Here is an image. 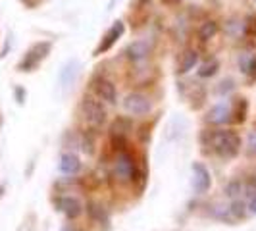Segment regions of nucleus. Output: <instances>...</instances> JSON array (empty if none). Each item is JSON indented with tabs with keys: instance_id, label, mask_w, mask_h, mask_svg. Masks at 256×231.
Here are the masks:
<instances>
[{
	"instance_id": "1",
	"label": "nucleus",
	"mask_w": 256,
	"mask_h": 231,
	"mask_svg": "<svg viewBox=\"0 0 256 231\" xmlns=\"http://www.w3.org/2000/svg\"><path fill=\"white\" fill-rule=\"evenodd\" d=\"M206 139H208V146L214 152L222 156V158H235L237 154L241 152V137L231 131V129H212L206 131Z\"/></svg>"
},
{
	"instance_id": "2",
	"label": "nucleus",
	"mask_w": 256,
	"mask_h": 231,
	"mask_svg": "<svg viewBox=\"0 0 256 231\" xmlns=\"http://www.w3.org/2000/svg\"><path fill=\"white\" fill-rule=\"evenodd\" d=\"M79 110H81L83 120L92 128H102L104 124L108 122V110H106L104 102L100 98L92 96V94H83Z\"/></svg>"
},
{
	"instance_id": "3",
	"label": "nucleus",
	"mask_w": 256,
	"mask_h": 231,
	"mask_svg": "<svg viewBox=\"0 0 256 231\" xmlns=\"http://www.w3.org/2000/svg\"><path fill=\"white\" fill-rule=\"evenodd\" d=\"M114 176L120 181H124V183H129V181L135 180V176H137V164H135L133 154H129L128 150L118 154V158H116L114 162Z\"/></svg>"
},
{
	"instance_id": "4",
	"label": "nucleus",
	"mask_w": 256,
	"mask_h": 231,
	"mask_svg": "<svg viewBox=\"0 0 256 231\" xmlns=\"http://www.w3.org/2000/svg\"><path fill=\"white\" fill-rule=\"evenodd\" d=\"M122 104H124V110L131 116H146L152 110L150 98L142 92H129Z\"/></svg>"
},
{
	"instance_id": "5",
	"label": "nucleus",
	"mask_w": 256,
	"mask_h": 231,
	"mask_svg": "<svg viewBox=\"0 0 256 231\" xmlns=\"http://www.w3.org/2000/svg\"><path fill=\"white\" fill-rule=\"evenodd\" d=\"M50 48H52V44L46 42V40H44V42H37V44L26 54V58L20 62V70H22V72H33V70L48 56Z\"/></svg>"
},
{
	"instance_id": "6",
	"label": "nucleus",
	"mask_w": 256,
	"mask_h": 231,
	"mask_svg": "<svg viewBox=\"0 0 256 231\" xmlns=\"http://www.w3.org/2000/svg\"><path fill=\"white\" fill-rule=\"evenodd\" d=\"M90 85H92V90H94V96L100 98L102 102H108V104L118 102V89H116V85L110 79H106V77H94L90 81Z\"/></svg>"
},
{
	"instance_id": "7",
	"label": "nucleus",
	"mask_w": 256,
	"mask_h": 231,
	"mask_svg": "<svg viewBox=\"0 0 256 231\" xmlns=\"http://www.w3.org/2000/svg\"><path fill=\"white\" fill-rule=\"evenodd\" d=\"M191 168H192V187H194V191L198 192V194H204L210 189V185H212V176L206 170L204 164H200V162H194Z\"/></svg>"
},
{
	"instance_id": "8",
	"label": "nucleus",
	"mask_w": 256,
	"mask_h": 231,
	"mask_svg": "<svg viewBox=\"0 0 256 231\" xmlns=\"http://www.w3.org/2000/svg\"><path fill=\"white\" fill-rule=\"evenodd\" d=\"M126 33V26H124V22H114V26L110 27L108 31H106V35L102 37L100 40V44L96 46V50H94V56H98V54H104V52H108L112 46H114L116 42H118V38L122 37Z\"/></svg>"
},
{
	"instance_id": "9",
	"label": "nucleus",
	"mask_w": 256,
	"mask_h": 231,
	"mask_svg": "<svg viewBox=\"0 0 256 231\" xmlns=\"http://www.w3.org/2000/svg\"><path fill=\"white\" fill-rule=\"evenodd\" d=\"M56 206H58V210L68 220H77L83 214V204L79 202V198H76V196H58L56 198Z\"/></svg>"
},
{
	"instance_id": "10",
	"label": "nucleus",
	"mask_w": 256,
	"mask_h": 231,
	"mask_svg": "<svg viewBox=\"0 0 256 231\" xmlns=\"http://www.w3.org/2000/svg\"><path fill=\"white\" fill-rule=\"evenodd\" d=\"M230 120H231V108L228 102L214 104V106L210 108L208 116H206V122L212 124V126H224V124L230 122Z\"/></svg>"
},
{
	"instance_id": "11",
	"label": "nucleus",
	"mask_w": 256,
	"mask_h": 231,
	"mask_svg": "<svg viewBox=\"0 0 256 231\" xmlns=\"http://www.w3.org/2000/svg\"><path fill=\"white\" fill-rule=\"evenodd\" d=\"M126 54H128V58L131 62H142L150 54V44L146 40H133L126 48Z\"/></svg>"
},
{
	"instance_id": "12",
	"label": "nucleus",
	"mask_w": 256,
	"mask_h": 231,
	"mask_svg": "<svg viewBox=\"0 0 256 231\" xmlns=\"http://www.w3.org/2000/svg\"><path fill=\"white\" fill-rule=\"evenodd\" d=\"M79 170H81V160H79L77 154L74 152L62 154V158H60V172L62 174H66V176H76Z\"/></svg>"
},
{
	"instance_id": "13",
	"label": "nucleus",
	"mask_w": 256,
	"mask_h": 231,
	"mask_svg": "<svg viewBox=\"0 0 256 231\" xmlns=\"http://www.w3.org/2000/svg\"><path fill=\"white\" fill-rule=\"evenodd\" d=\"M196 64H198V54H196V50L189 48V50H185L181 54L180 66H178V74H180V76H185V74H189L191 70H194Z\"/></svg>"
},
{
	"instance_id": "14",
	"label": "nucleus",
	"mask_w": 256,
	"mask_h": 231,
	"mask_svg": "<svg viewBox=\"0 0 256 231\" xmlns=\"http://www.w3.org/2000/svg\"><path fill=\"white\" fill-rule=\"evenodd\" d=\"M218 31H220L218 22H214V20H206L204 24H200V27H198V38H200L202 42H206V40H210V38L216 37Z\"/></svg>"
},
{
	"instance_id": "15",
	"label": "nucleus",
	"mask_w": 256,
	"mask_h": 231,
	"mask_svg": "<svg viewBox=\"0 0 256 231\" xmlns=\"http://www.w3.org/2000/svg\"><path fill=\"white\" fill-rule=\"evenodd\" d=\"M244 192V183L241 180H233L228 183V187H226V194L231 196V198H237V196H241Z\"/></svg>"
},
{
	"instance_id": "16",
	"label": "nucleus",
	"mask_w": 256,
	"mask_h": 231,
	"mask_svg": "<svg viewBox=\"0 0 256 231\" xmlns=\"http://www.w3.org/2000/svg\"><path fill=\"white\" fill-rule=\"evenodd\" d=\"M220 70V62L214 58V60H210V62H206L204 66H200V70H198V77H214L218 74Z\"/></svg>"
},
{
	"instance_id": "17",
	"label": "nucleus",
	"mask_w": 256,
	"mask_h": 231,
	"mask_svg": "<svg viewBox=\"0 0 256 231\" xmlns=\"http://www.w3.org/2000/svg\"><path fill=\"white\" fill-rule=\"evenodd\" d=\"M79 144H81V150L85 154H94V146H96V141H94V137L90 135V133H85V135H81V139H79Z\"/></svg>"
},
{
	"instance_id": "18",
	"label": "nucleus",
	"mask_w": 256,
	"mask_h": 231,
	"mask_svg": "<svg viewBox=\"0 0 256 231\" xmlns=\"http://www.w3.org/2000/svg\"><path fill=\"white\" fill-rule=\"evenodd\" d=\"M243 35L244 37H256V14L246 16L243 22Z\"/></svg>"
},
{
	"instance_id": "19",
	"label": "nucleus",
	"mask_w": 256,
	"mask_h": 231,
	"mask_svg": "<svg viewBox=\"0 0 256 231\" xmlns=\"http://www.w3.org/2000/svg\"><path fill=\"white\" fill-rule=\"evenodd\" d=\"M246 154L248 156H256V131H252L248 135V141H246Z\"/></svg>"
},
{
	"instance_id": "20",
	"label": "nucleus",
	"mask_w": 256,
	"mask_h": 231,
	"mask_svg": "<svg viewBox=\"0 0 256 231\" xmlns=\"http://www.w3.org/2000/svg\"><path fill=\"white\" fill-rule=\"evenodd\" d=\"M235 89V85H233V79H226V81H222L220 83V92L224 94V92H230V90H233Z\"/></svg>"
},
{
	"instance_id": "21",
	"label": "nucleus",
	"mask_w": 256,
	"mask_h": 231,
	"mask_svg": "<svg viewBox=\"0 0 256 231\" xmlns=\"http://www.w3.org/2000/svg\"><path fill=\"white\" fill-rule=\"evenodd\" d=\"M246 208H248V212H250V214H256V194L250 196V200H248Z\"/></svg>"
},
{
	"instance_id": "22",
	"label": "nucleus",
	"mask_w": 256,
	"mask_h": 231,
	"mask_svg": "<svg viewBox=\"0 0 256 231\" xmlns=\"http://www.w3.org/2000/svg\"><path fill=\"white\" fill-rule=\"evenodd\" d=\"M208 2H216V0H208Z\"/></svg>"
},
{
	"instance_id": "23",
	"label": "nucleus",
	"mask_w": 256,
	"mask_h": 231,
	"mask_svg": "<svg viewBox=\"0 0 256 231\" xmlns=\"http://www.w3.org/2000/svg\"><path fill=\"white\" fill-rule=\"evenodd\" d=\"M254 2H256V0H254Z\"/></svg>"
}]
</instances>
